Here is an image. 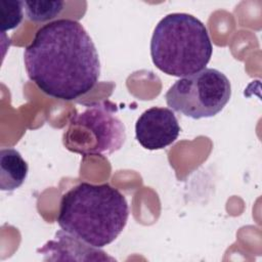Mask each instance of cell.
<instances>
[{"mask_svg":"<svg viewBox=\"0 0 262 262\" xmlns=\"http://www.w3.org/2000/svg\"><path fill=\"white\" fill-rule=\"evenodd\" d=\"M28 77L50 97L73 100L98 82L96 47L77 20L60 18L42 26L24 52Z\"/></svg>","mask_w":262,"mask_h":262,"instance_id":"1","label":"cell"},{"mask_svg":"<svg viewBox=\"0 0 262 262\" xmlns=\"http://www.w3.org/2000/svg\"><path fill=\"white\" fill-rule=\"evenodd\" d=\"M128 218L129 206L119 189L81 182L62 194L56 221L62 230L100 249L121 234Z\"/></svg>","mask_w":262,"mask_h":262,"instance_id":"2","label":"cell"},{"mask_svg":"<svg viewBox=\"0 0 262 262\" xmlns=\"http://www.w3.org/2000/svg\"><path fill=\"white\" fill-rule=\"evenodd\" d=\"M213 45L205 25L195 16L174 12L156 26L150 40V56L161 72L185 77L206 68Z\"/></svg>","mask_w":262,"mask_h":262,"instance_id":"3","label":"cell"},{"mask_svg":"<svg viewBox=\"0 0 262 262\" xmlns=\"http://www.w3.org/2000/svg\"><path fill=\"white\" fill-rule=\"evenodd\" d=\"M117 111L110 100L89 104L72 117L63 134L64 146L84 157L108 156L119 150L125 143L126 130Z\"/></svg>","mask_w":262,"mask_h":262,"instance_id":"4","label":"cell"},{"mask_svg":"<svg viewBox=\"0 0 262 262\" xmlns=\"http://www.w3.org/2000/svg\"><path fill=\"white\" fill-rule=\"evenodd\" d=\"M230 96L228 78L212 68L180 78L165 94L170 108L195 120L216 116L227 104Z\"/></svg>","mask_w":262,"mask_h":262,"instance_id":"5","label":"cell"},{"mask_svg":"<svg viewBox=\"0 0 262 262\" xmlns=\"http://www.w3.org/2000/svg\"><path fill=\"white\" fill-rule=\"evenodd\" d=\"M180 126L174 112L168 107L152 106L144 111L135 123V137L149 150L163 149L179 136Z\"/></svg>","mask_w":262,"mask_h":262,"instance_id":"6","label":"cell"},{"mask_svg":"<svg viewBox=\"0 0 262 262\" xmlns=\"http://www.w3.org/2000/svg\"><path fill=\"white\" fill-rule=\"evenodd\" d=\"M37 253L47 256L44 260H71L73 254H78L81 260L86 261H88L87 258L82 254L86 255L89 260H114L99 248L92 247L62 229L56 231L54 237L39 248Z\"/></svg>","mask_w":262,"mask_h":262,"instance_id":"7","label":"cell"},{"mask_svg":"<svg viewBox=\"0 0 262 262\" xmlns=\"http://www.w3.org/2000/svg\"><path fill=\"white\" fill-rule=\"evenodd\" d=\"M29 167L19 151L8 147L0 150V188L12 191L26 180Z\"/></svg>","mask_w":262,"mask_h":262,"instance_id":"8","label":"cell"},{"mask_svg":"<svg viewBox=\"0 0 262 262\" xmlns=\"http://www.w3.org/2000/svg\"><path fill=\"white\" fill-rule=\"evenodd\" d=\"M60 0H28L24 1L27 17L34 23H44L56 17L64 8Z\"/></svg>","mask_w":262,"mask_h":262,"instance_id":"9","label":"cell"},{"mask_svg":"<svg viewBox=\"0 0 262 262\" xmlns=\"http://www.w3.org/2000/svg\"><path fill=\"white\" fill-rule=\"evenodd\" d=\"M24 1H0V28L2 33L18 27L24 17Z\"/></svg>","mask_w":262,"mask_h":262,"instance_id":"10","label":"cell"}]
</instances>
